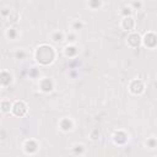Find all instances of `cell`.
I'll return each mask as SVG.
<instances>
[{"label":"cell","mask_w":157,"mask_h":157,"mask_svg":"<svg viewBox=\"0 0 157 157\" xmlns=\"http://www.w3.org/2000/svg\"><path fill=\"white\" fill-rule=\"evenodd\" d=\"M128 43L133 45V47H136V45H139V43H140V37H139L137 34H131V36H129V38H128Z\"/></svg>","instance_id":"3"},{"label":"cell","mask_w":157,"mask_h":157,"mask_svg":"<svg viewBox=\"0 0 157 157\" xmlns=\"http://www.w3.org/2000/svg\"><path fill=\"white\" fill-rule=\"evenodd\" d=\"M54 40L55 42H58V40H61V33H57L54 36Z\"/></svg>","instance_id":"6"},{"label":"cell","mask_w":157,"mask_h":157,"mask_svg":"<svg viewBox=\"0 0 157 157\" xmlns=\"http://www.w3.org/2000/svg\"><path fill=\"white\" fill-rule=\"evenodd\" d=\"M14 112L17 115H24L26 112V106L24 102H16L14 106Z\"/></svg>","instance_id":"2"},{"label":"cell","mask_w":157,"mask_h":157,"mask_svg":"<svg viewBox=\"0 0 157 157\" xmlns=\"http://www.w3.org/2000/svg\"><path fill=\"white\" fill-rule=\"evenodd\" d=\"M53 57H54L53 50H52V48L48 47V45H42V47L38 48V50H37V59L42 64L50 63L53 60Z\"/></svg>","instance_id":"1"},{"label":"cell","mask_w":157,"mask_h":157,"mask_svg":"<svg viewBox=\"0 0 157 157\" xmlns=\"http://www.w3.org/2000/svg\"><path fill=\"white\" fill-rule=\"evenodd\" d=\"M133 26H134L133 19H130V17H125V19H124V27L128 28V30H131Z\"/></svg>","instance_id":"5"},{"label":"cell","mask_w":157,"mask_h":157,"mask_svg":"<svg viewBox=\"0 0 157 157\" xmlns=\"http://www.w3.org/2000/svg\"><path fill=\"white\" fill-rule=\"evenodd\" d=\"M151 42H154V44L157 43V37L155 36V34H152V33L147 34L146 38H145V43H146V45H150V47H151Z\"/></svg>","instance_id":"4"}]
</instances>
